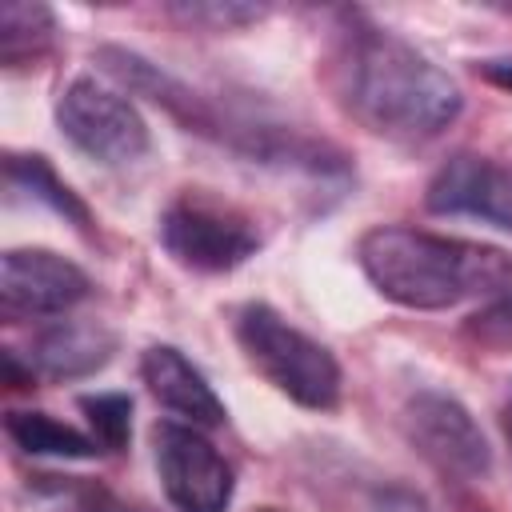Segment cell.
Listing matches in <instances>:
<instances>
[{"label":"cell","mask_w":512,"mask_h":512,"mask_svg":"<svg viewBox=\"0 0 512 512\" xmlns=\"http://www.w3.org/2000/svg\"><path fill=\"white\" fill-rule=\"evenodd\" d=\"M336 104L372 136L396 144L436 140L464 108L460 84L388 28L352 20L328 52Z\"/></svg>","instance_id":"cell-1"},{"label":"cell","mask_w":512,"mask_h":512,"mask_svg":"<svg viewBox=\"0 0 512 512\" xmlns=\"http://www.w3.org/2000/svg\"><path fill=\"white\" fill-rule=\"evenodd\" d=\"M468 340H476L480 348L492 352H512V292H500L492 304H484L468 324H464Z\"/></svg>","instance_id":"cell-16"},{"label":"cell","mask_w":512,"mask_h":512,"mask_svg":"<svg viewBox=\"0 0 512 512\" xmlns=\"http://www.w3.org/2000/svg\"><path fill=\"white\" fill-rule=\"evenodd\" d=\"M260 512H276V508H260Z\"/></svg>","instance_id":"cell-22"},{"label":"cell","mask_w":512,"mask_h":512,"mask_svg":"<svg viewBox=\"0 0 512 512\" xmlns=\"http://www.w3.org/2000/svg\"><path fill=\"white\" fill-rule=\"evenodd\" d=\"M80 412L92 424V440L100 444V452H124L128 436H132V396L124 392H96V396H80Z\"/></svg>","instance_id":"cell-15"},{"label":"cell","mask_w":512,"mask_h":512,"mask_svg":"<svg viewBox=\"0 0 512 512\" xmlns=\"http://www.w3.org/2000/svg\"><path fill=\"white\" fill-rule=\"evenodd\" d=\"M172 12L192 20V24H208L216 32H228V28H240V24H256V20L268 16L264 4H176Z\"/></svg>","instance_id":"cell-17"},{"label":"cell","mask_w":512,"mask_h":512,"mask_svg":"<svg viewBox=\"0 0 512 512\" xmlns=\"http://www.w3.org/2000/svg\"><path fill=\"white\" fill-rule=\"evenodd\" d=\"M404 436L412 448L456 480H484L492 472V444L476 416L448 392L424 388L404 404Z\"/></svg>","instance_id":"cell-6"},{"label":"cell","mask_w":512,"mask_h":512,"mask_svg":"<svg viewBox=\"0 0 512 512\" xmlns=\"http://www.w3.org/2000/svg\"><path fill=\"white\" fill-rule=\"evenodd\" d=\"M116 352V332L96 320H56L32 336L28 368L48 380H80L104 368Z\"/></svg>","instance_id":"cell-11"},{"label":"cell","mask_w":512,"mask_h":512,"mask_svg":"<svg viewBox=\"0 0 512 512\" xmlns=\"http://www.w3.org/2000/svg\"><path fill=\"white\" fill-rule=\"evenodd\" d=\"M140 376L148 384V392L176 412L180 420H188L192 428H220L228 420L224 400L212 392V384L204 380V372L172 344H152L140 360Z\"/></svg>","instance_id":"cell-10"},{"label":"cell","mask_w":512,"mask_h":512,"mask_svg":"<svg viewBox=\"0 0 512 512\" xmlns=\"http://www.w3.org/2000/svg\"><path fill=\"white\" fill-rule=\"evenodd\" d=\"M56 36V16L36 0H0V60L8 68L32 64L48 52Z\"/></svg>","instance_id":"cell-13"},{"label":"cell","mask_w":512,"mask_h":512,"mask_svg":"<svg viewBox=\"0 0 512 512\" xmlns=\"http://www.w3.org/2000/svg\"><path fill=\"white\" fill-rule=\"evenodd\" d=\"M376 512H436L432 500L408 484H384L376 496H372Z\"/></svg>","instance_id":"cell-18"},{"label":"cell","mask_w":512,"mask_h":512,"mask_svg":"<svg viewBox=\"0 0 512 512\" xmlns=\"http://www.w3.org/2000/svg\"><path fill=\"white\" fill-rule=\"evenodd\" d=\"M4 432L12 436L16 448H24L28 456H56V460H92L100 452V444L92 436H84L80 428L48 416V412H8L4 416Z\"/></svg>","instance_id":"cell-12"},{"label":"cell","mask_w":512,"mask_h":512,"mask_svg":"<svg viewBox=\"0 0 512 512\" xmlns=\"http://www.w3.org/2000/svg\"><path fill=\"white\" fill-rule=\"evenodd\" d=\"M56 124L88 160L100 164H132L152 144L140 108L124 92L100 84L96 76H76L60 92Z\"/></svg>","instance_id":"cell-5"},{"label":"cell","mask_w":512,"mask_h":512,"mask_svg":"<svg viewBox=\"0 0 512 512\" xmlns=\"http://www.w3.org/2000/svg\"><path fill=\"white\" fill-rule=\"evenodd\" d=\"M356 260L384 300L416 312L500 296L512 284V260L500 248L408 224L368 228L356 244Z\"/></svg>","instance_id":"cell-2"},{"label":"cell","mask_w":512,"mask_h":512,"mask_svg":"<svg viewBox=\"0 0 512 512\" xmlns=\"http://www.w3.org/2000/svg\"><path fill=\"white\" fill-rule=\"evenodd\" d=\"M160 244L180 268L216 276L256 256L260 228L244 208L204 188H184L160 216Z\"/></svg>","instance_id":"cell-4"},{"label":"cell","mask_w":512,"mask_h":512,"mask_svg":"<svg viewBox=\"0 0 512 512\" xmlns=\"http://www.w3.org/2000/svg\"><path fill=\"white\" fill-rule=\"evenodd\" d=\"M480 76H484L488 84L512 92V56H492V60H484V64H480Z\"/></svg>","instance_id":"cell-20"},{"label":"cell","mask_w":512,"mask_h":512,"mask_svg":"<svg viewBox=\"0 0 512 512\" xmlns=\"http://www.w3.org/2000/svg\"><path fill=\"white\" fill-rule=\"evenodd\" d=\"M4 180H8L16 192H24L28 200L48 204L56 216L72 220L76 228H92L88 204L52 172V164H48L44 156H8V160H4Z\"/></svg>","instance_id":"cell-14"},{"label":"cell","mask_w":512,"mask_h":512,"mask_svg":"<svg viewBox=\"0 0 512 512\" xmlns=\"http://www.w3.org/2000/svg\"><path fill=\"white\" fill-rule=\"evenodd\" d=\"M236 340L248 356V364L288 400L312 412H328L340 404V364L336 356L288 324L276 308L268 304H244L236 312Z\"/></svg>","instance_id":"cell-3"},{"label":"cell","mask_w":512,"mask_h":512,"mask_svg":"<svg viewBox=\"0 0 512 512\" xmlns=\"http://www.w3.org/2000/svg\"><path fill=\"white\" fill-rule=\"evenodd\" d=\"M92 292L80 264L48 248H8L0 260V316L8 324L60 316Z\"/></svg>","instance_id":"cell-8"},{"label":"cell","mask_w":512,"mask_h":512,"mask_svg":"<svg viewBox=\"0 0 512 512\" xmlns=\"http://www.w3.org/2000/svg\"><path fill=\"white\" fill-rule=\"evenodd\" d=\"M76 512H148V508H140V504H128V500H120V496H108V492H92Z\"/></svg>","instance_id":"cell-19"},{"label":"cell","mask_w":512,"mask_h":512,"mask_svg":"<svg viewBox=\"0 0 512 512\" xmlns=\"http://www.w3.org/2000/svg\"><path fill=\"white\" fill-rule=\"evenodd\" d=\"M152 456L164 496L176 512H228L232 504V464L200 436L192 424H156Z\"/></svg>","instance_id":"cell-7"},{"label":"cell","mask_w":512,"mask_h":512,"mask_svg":"<svg viewBox=\"0 0 512 512\" xmlns=\"http://www.w3.org/2000/svg\"><path fill=\"white\" fill-rule=\"evenodd\" d=\"M500 424H504V436H508V444H512V400L504 404V412H500Z\"/></svg>","instance_id":"cell-21"},{"label":"cell","mask_w":512,"mask_h":512,"mask_svg":"<svg viewBox=\"0 0 512 512\" xmlns=\"http://www.w3.org/2000/svg\"><path fill=\"white\" fill-rule=\"evenodd\" d=\"M424 204L436 216H472L512 236V168L460 152L432 176Z\"/></svg>","instance_id":"cell-9"}]
</instances>
